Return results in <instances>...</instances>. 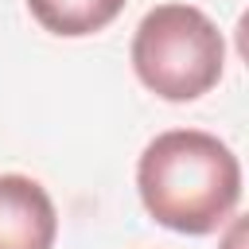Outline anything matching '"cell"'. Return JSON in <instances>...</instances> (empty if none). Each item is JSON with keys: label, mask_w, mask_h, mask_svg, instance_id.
Instances as JSON below:
<instances>
[{"label": "cell", "mask_w": 249, "mask_h": 249, "mask_svg": "<svg viewBox=\"0 0 249 249\" xmlns=\"http://www.w3.org/2000/svg\"><path fill=\"white\" fill-rule=\"evenodd\" d=\"M144 210L175 233H214L241 202L237 156L202 128L160 132L136 163Z\"/></svg>", "instance_id": "1"}, {"label": "cell", "mask_w": 249, "mask_h": 249, "mask_svg": "<svg viewBox=\"0 0 249 249\" xmlns=\"http://www.w3.org/2000/svg\"><path fill=\"white\" fill-rule=\"evenodd\" d=\"M226 66L218 23L195 4H156L132 35V70L163 101L210 93Z\"/></svg>", "instance_id": "2"}, {"label": "cell", "mask_w": 249, "mask_h": 249, "mask_svg": "<svg viewBox=\"0 0 249 249\" xmlns=\"http://www.w3.org/2000/svg\"><path fill=\"white\" fill-rule=\"evenodd\" d=\"M58 214L43 183L27 175H0V249H51Z\"/></svg>", "instance_id": "3"}, {"label": "cell", "mask_w": 249, "mask_h": 249, "mask_svg": "<svg viewBox=\"0 0 249 249\" xmlns=\"http://www.w3.org/2000/svg\"><path fill=\"white\" fill-rule=\"evenodd\" d=\"M27 8L51 35L82 39V35L105 31L121 16L124 0H27Z\"/></svg>", "instance_id": "4"}]
</instances>
